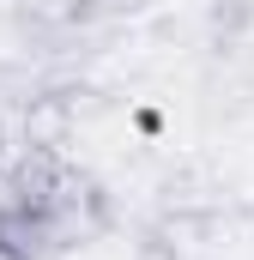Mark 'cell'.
Wrapping results in <instances>:
<instances>
[{
  "label": "cell",
  "instance_id": "cell-1",
  "mask_svg": "<svg viewBox=\"0 0 254 260\" xmlns=\"http://www.w3.org/2000/svg\"><path fill=\"white\" fill-rule=\"evenodd\" d=\"M145 0H67L61 12L79 24V30H91V37H103V30H115V24H127L133 12H139Z\"/></svg>",
  "mask_w": 254,
  "mask_h": 260
},
{
  "label": "cell",
  "instance_id": "cell-2",
  "mask_svg": "<svg viewBox=\"0 0 254 260\" xmlns=\"http://www.w3.org/2000/svg\"><path fill=\"white\" fill-rule=\"evenodd\" d=\"M254 24V0H212V30L218 37H242Z\"/></svg>",
  "mask_w": 254,
  "mask_h": 260
}]
</instances>
